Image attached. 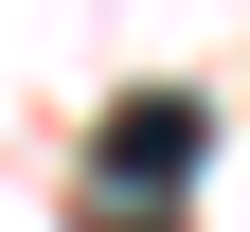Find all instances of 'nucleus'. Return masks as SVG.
<instances>
[{
    "instance_id": "1",
    "label": "nucleus",
    "mask_w": 250,
    "mask_h": 232,
    "mask_svg": "<svg viewBox=\"0 0 250 232\" xmlns=\"http://www.w3.org/2000/svg\"><path fill=\"white\" fill-rule=\"evenodd\" d=\"M197 161H214V107H197V89H125V107L89 125V179H107V196H179Z\"/></svg>"
}]
</instances>
